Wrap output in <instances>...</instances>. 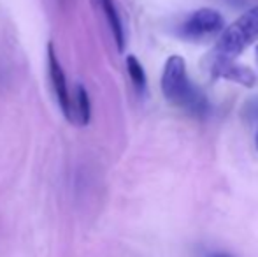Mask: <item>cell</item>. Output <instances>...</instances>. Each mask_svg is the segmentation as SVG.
<instances>
[{"label": "cell", "instance_id": "obj_7", "mask_svg": "<svg viewBox=\"0 0 258 257\" xmlns=\"http://www.w3.org/2000/svg\"><path fill=\"white\" fill-rule=\"evenodd\" d=\"M92 117V104L85 86L78 85L76 92L72 93V124L88 125Z\"/></svg>", "mask_w": 258, "mask_h": 257}, {"label": "cell", "instance_id": "obj_4", "mask_svg": "<svg viewBox=\"0 0 258 257\" xmlns=\"http://www.w3.org/2000/svg\"><path fill=\"white\" fill-rule=\"evenodd\" d=\"M223 27V18L214 9H199L188 16V20L181 25V34L188 39H202L207 35L218 34Z\"/></svg>", "mask_w": 258, "mask_h": 257}, {"label": "cell", "instance_id": "obj_8", "mask_svg": "<svg viewBox=\"0 0 258 257\" xmlns=\"http://www.w3.org/2000/svg\"><path fill=\"white\" fill-rule=\"evenodd\" d=\"M126 71H128V76L137 92H144V88H146V72L134 55L126 57Z\"/></svg>", "mask_w": 258, "mask_h": 257}, {"label": "cell", "instance_id": "obj_3", "mask_svg": "<svg viewBox=\"0 0 258 257\" xmlns=\"http://www.w3.org/2000/svg\"><path fill=\"white\" fill-rule=\"evenodd\" d=\"M46 59H48V76H49V81H51L53 93L58 100V106H60L61 113L65 115V118L72 124V93L69 90L67 78H65V72L61 69L56 52H54L53 42L48 44Z\"/></svg>", "mask_w": 258, "mask_h": 257}, {"label": "cell", "instance_id": "obj_9", "mask_svg": "<svg viewBox=\"0 0 258 257\" xmlns=\"http://www.w3.org/2000/svg\"><path fill=\"white\" fill-rule=\"evenodd\" d=\"M209 257H232L230 254H225V252H216V254H211Z\"/></svg>", "mask_w": 258, "mask_h": 257}, {"label": "cell", "instance_id": "obj_6", "mask_svg": "<svg viewBox=\"0 0 258 257\" xmlns=\"http://www.w3.org/2000/svg\"><path fill=\"white\" fill-rule=\"evenodd\" d=\"M97 4L100 6L105 20H107L109 27H111L116 46H118L119 52H123V48H125V28H123L121 18H119L118 11H116L114 0H97Z\"/></svg>", "mask_w": 258, "mask_h": 257}, {"label": "cell", "instance_id": "obj_2", "mask_svg": "<svg viewBox=\"0 0 258 257\" xmlns=\"http://www.w3.org/2000/svg\"><path fill=\"white\" fill-rule=\"evenodd\" d=\"M255 41H258V7L244 13L221 34L213 55L214 59L235 60L242 49L251 46Z\"/></svg>", "mask_w": 258, "mask_h": 257}, {"label": "cell", "instance_id": "obj_1", "mask_svg": "<svg viewBox=\"0 0 258 257\" xmlns=\"http://www.w3.org/2000/svg\"><path fill=\"white\" fill-rule=\"evenodd\" d=\"M162 92L170 104L181 108V110H186L188 113L202 115L207 108L204 95L188 79L186 64L177 55L170 57L165 62L162 74Z\"/></svg>", "mask_w": 258, "mask_h": 257}, {"label": "cell", "instance_id": "obj_10", "mask_svg": "<svg viewBox=\"0 0 258 257\" xmlns=\"http://www.w3.org/2000/svg\"><path fill=\"white\" fill-rule=\"evenodd\" d=\"M256 146H258V132H256Z\"/></svg>", "mask_w": 258, "mask_h": 257}, {"label": "cell", "instance_id": "obj_5", "mask_svg": "<svg viewBox=\"0 0 258 257\" xmlns=\"http://www.w3.org/2000/svg\"><path fill=\"white\" fill-rule=\"evenodd\" d=\"M213 69L218 76L227 79H234L237 83L242 85H253L255 83V74H253L249 69L237 65L235 60H221V59H214Z\"/></svg>", "mask_w": 258, "mask_h": 257}]
</instances>
